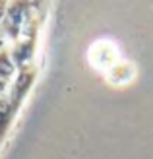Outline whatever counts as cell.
<instances>
[{"label": "cell", "mask_w": 153, "mask_h": 159, "mask_svg": "<svg viewBox=\"0 0 153 159\" xmlns=\"http://www.w3.org/2000/svg\"><path fill=\"white\" fill-rule=\"evenodd\" d=\"M16 68H14V62L10 60V57H8V52H0V78L8 80L10 76H14Z\"/></svg>", "instance_id": "6da1fadb"}, {"label": "cell", "mask_w": 153, "mask_h": 159, "mask_svg": "<svg viewBox=\"0 0 153 159\" xmlns=\"http://www.w3.org/2000/svg\"><path fill=\"white\" fill-rule=\"evenodd\" d=\"M4 14H6V4H4V2H0V21H2Z\"/></svg>", "instance_id": "7a4b0ae2"}, {"label": "cell", "mask_w": 153, "mask_h": 159, "mask_svg": "<svg viewBox=\"0 0 153 159\" xmlns=\"http://www.w3.org/2000/svg\"><path fill=\"white\" fill-rule=\"evenodd\" d=\"M6 111H8V103L6 101H0V115L6 113Z\"/></svg>", "instance_id": "3957f363"}, {"label": "cell", "mask_w": 153, "mask_h": 159, "mask_svg": "<svg viewBox=\"0 0 153 159\" xmlns=\"http://www.w3.org/2000/svg\"><path fill=\"white\" fill-rule=\"evenodd\" d=\"M6 82H8V80H4V78H0V93H2V91L6 89Z\"/></svg>", "instance_id": "277c9868"}, {"label": "cell", "mask_w": 153, "mask_h": 159, "mask_svg": "<svg viewBox=\"0 0 153 159\" xmlns=\"http://www.w3.org/2000/svg\"><path fill=\"white\" fill-rule=\"evenodd\" d=\"M2 43L4 41H2V33H0V52H2Z\"/></svg>", "instance_id": "5b68a950"}]
</instances>
